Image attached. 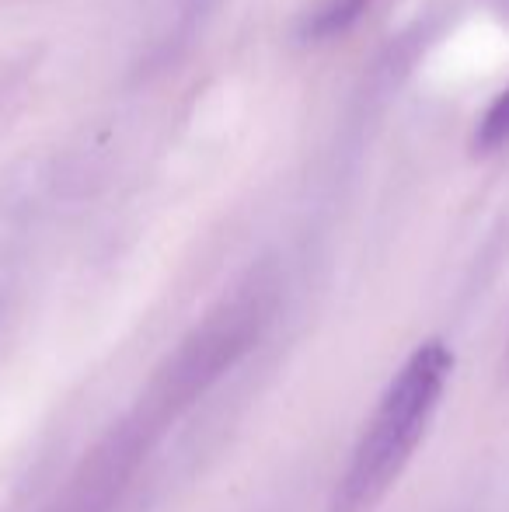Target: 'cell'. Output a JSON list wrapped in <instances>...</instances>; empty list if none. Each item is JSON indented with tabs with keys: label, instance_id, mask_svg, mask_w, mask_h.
Masks as SVG:
<instances>
[{
	"label": "cell",
	"instance_id": "1",
	"mask_svg": "<svg viewBox=\"0 0 509 512\" xmlns=\"http://www.w3.org/2000/svg\"><path fill=\"white\" fill-rule=\"evenodd\" d=\"M454 370V356L443 342H426L405 359L398 377L377 401L349 467L342 471L332 495V512H374L384 495L398 485L401 471L415 457L429 432L443 387Z\"/></svg>",
	"mask_w": 509,
	"mask_h": 512
},
{
	"label": "cell",
	"instance_id": "2",
	"mask_svg": "<svg viewBox=\"0 0 509 512\" xmlns=\"http://www.w3.org/2000/svg\"><path fill=\"white\" fill-rule=\"evenodd\" d=\"M265 304L258 297L231 300L224 310L206 317L182 345L178 352L161 366L154 387H150L147 405L140 408V422L150 429L164 425L185 411L199 394H206L248 349L255 338L262 335Z\"/></svg>",
	"mask_w": 509,
	"mask_h": 512
},
{
	"label": "cell",
	"instance_id": "3",
	"mask_svg": "<svg viewBox=\"0 0 509 512\" xmlns=\"http://www.w3.org/2000/svg\"><path fill=\"white\" fill-rule=\"evenodd\" d=\"M367 4H370V0H328L325 11L311 21L307 35H311V39H328V35L342 32V28H349L356 18H360Z\"/></svg>",
	"mask_w": 509,
	"mask_h": 512
},
{
	"label": "cell",
	"instance_id": "4",
	"mask_svg": "<svg viewBox=\"0 0 509 512\" xmlns=\"http://www.w3.org/2000/svg\"><path fill=\"white\" fill-rule=\"evenodd\" d=\"M509 140V88L492 102L489 115L478 126V150H496Z\"/></svg>",
	"mask_w": 509,
	"mask_h": 512
}]
</instances>
